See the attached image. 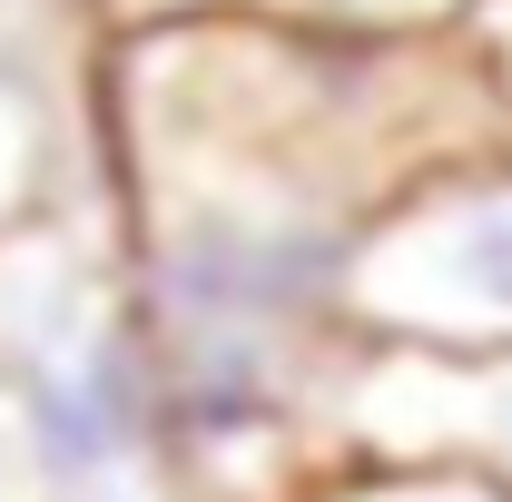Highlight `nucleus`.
Returning a JSON list of instances; mask_svg holds the SVG:
<instances>
[{"instance_id":"nucleus-1","label":"nucleus","mask_w":512,"mask_h":502,"mask_svg":"<svg viewBox=\"0 0 512 502\" xmlns=\"http://www.w3.org/2000/svg\"><path fill=\"white\" fill-rule=\"evenodd\" d=\"M0 394L20 414L40 502H178L158 365L109 227L30 217L0 237Z\"/></svg>"},{"instance_id":"nucleus-2","label":"nucleus","mask_w":512,"mask_h":502,"mask_svg":"<svg viewBox=\"0 0 512 502\" xmlns=\"http://www.w3.org/2000/svg\"><path fill=\"white\" fill-rule=\"evenodd\" d=\"M355 335L375 345H512V148L434 168L375 207L355 247Z\"/></svg>"},{"instance_id":"nucleus-3","label":"nucleus","mask_w":512,"mask_h":502,"mask_svg":"<svg viewBox=\"0 0 512 502\" xmlns=\"http://www.w3.org/2000/svg\"><path fill=\"white\" fill-rule=\"evenodd\" d=\"M325 443L335 463H434V473H483L512 493V345L453 355V345L355 335L325 394Z\"/></svg>"},{"instance_id":"nucleus-4","label":"nucleus","mask_w":512,"mask_h":502,"mask_svg":"<svg viewBox=\"0 0 512 502\" xmlns=\"http://www.w3.org/2000/svg\"><path fill=\"white\" fill-rule=\"evenodd\" d=\"M483 0H99L109 30H168V20H266V30H325V40H453Z\"/></svg>"},{"instance_id":"nucleus-5","label":"nucleus","mask_w":512,"mask_h":502,"mask_svg":"<svg viewBox=\"0 0 512 502\" xmlns=\"http://www.w3.org/2000/svg\"><path fill=\"white\" fill-rule=\"evenodd\" d=\"M306 502H512V493L483 473H434V463H345Z\"/></svg>"},{"instance_id":"nucleus-6","label":"nucleus","mask_w":512,"mask_h":502,"mask_svg":"<svg viewBox=\"0 0 512 502\" xmlns=\"http://www.w3.org/2000/svg\"><path fill=\"white\" fill-rule=\"evenodd\" d=\"M0 502H40V473H30V443H20L10 394H0Z\"/></svg>"}]
</instances>
